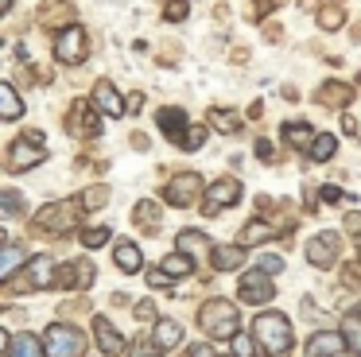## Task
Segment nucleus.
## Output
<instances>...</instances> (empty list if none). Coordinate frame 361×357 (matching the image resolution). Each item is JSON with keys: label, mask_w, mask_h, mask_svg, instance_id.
<instances>
[{"label": "nucleus", "mask_w": 361, "mask_h": 357, "mask_svg": "<svg viewBox=\"0 0 361 357\" xmlns=\"http://www.w3.org/2000/svg\"><path fill=\"white\" fill-rule=\"evenodd\" d=\"M159 268L167 272V276H190V268H195V260H190L187 253H171V256H164V264H159Z\"/></svg>", "instance_id": "33"}, {"label": "nucleus", "mask_w": 361, "mask_h": 357, "mask_svg": "<svg viewBox=\"0 0 361 357\" xmlns=\"http://www.w3.org/2000/svg\"><path fill=\"white\" fill-rule=\"evenodd\" d=\"M113 264H117L125 276H133V272L144 268V256H140V248H136L133 241H117V248H113Z\"/></svg>", "instance_id": "22"}, {"label": "nucleus", "mask_w": 361, "mask_h": 357, "mask_svg": "<svg viewBox=\"0 0 361 357\" xmlns=\"http://www.w3.org/2000/svg\"><path fill=\"white\" fill-rule=\"evenodd\" d=\"M133 147H136V152H144V147H148V136H144V132H133Z\"/></svg>", "instance_id": "53"}, {"label": "nucleus", "mask_w": 361, "mask_h": 357, "mask_svg": "<svg viewBox=\"0 0 361 357\" xmlns=\"http://www.w3.org/2000/svg\"><path fill=\"white\" fill-rule=\"evenodd\" d=\"M342 338L353 353H361V310H353V315L342 318Z\"/></svg>", "instance_id": "31"}, {"label": "nucleus", "mask_w": 361, "mask_h": 357, "mask_svg": "<svg viewBox=\"0 0 361 357\" xmlns=\"http://www.w3.org/2000/svg\"><path fill=\"white\" fill-rule=\"evenodd\" d=\"M0 206L8 210V214H20V210H24V198H20V190H0Z\"/></svg>", "instance_id": "41"}, {"label": "nucleus", "mask_w": 361, "mask_h": 357, "mask_svg": "<svg viewBox=\"0 0 361 357\" xmlns=\"http://www.w3.org/2000/svg\"><path fill=\"white\" fill-rule=\"evenodd\" d=\"M39 23H43V28H59V31H63V23H66V28H74V8L63 4V0H43Z\"/></svg>", "instance_id": "19"}, {"label": "nucleus", "mask_w": 361, "mask_h": 357, "mask_svg": "<svg viewBox=\"0 0 361 357\" xmlns=\"http://www.w3.org/2000/svg\"><path fill=\"white\" fill-rule=\"evenodd\" d=\"M78 237H82V245H86V248H97V245H105V241H109V229H105V225H86Z\"/></svg>", "instance_id": "37"}, {"label": "nucleus", "mask_w": 361, "mask_h": 357, "mask_svg": "<svg viewBox=\"0 0 361 357\" xmlns=\"http://www.w3.org/2000/svg\"><path fill=\"white\" fill-rule=\"evenodd\" d=\"M94 338H97V346H102V353L105 357H121L125 353V338H121L117 330H113V322L105 315H94Z\"/></svg>", "instance_id": "14"}, {"label": "nucleus", "mask_w": 361, "mask_h": 357, "mask_svg": "<svg viewBox=\"0 0 361 357\" xmlns=\"http://www.w3.org/2000/svg\"><path fill=\"white\" fill-rule=\"evenodd\" d=\"M202 194H206L202 190V175H195V171H183V175H175L171 183L164 186V202L167 206H179V210L195 206Z\"/></svg>", "instance_id": "7"}, {"label": "nucleus", "mask_w": 361, "mask_h": 357, "mask_svg": "<svg viewBox=\"0 0 361 357\" xmlns=\"http://www.w3.org/2000/svg\"><path fill=\"white\" fill-rule=\"evenodd\" d=\"M342 132H345V136H353V132H357V121H353L350 113H342Z\"/></svg>", "instance_id": "52"}, {"label": "nucleus", "mask_w": 361, "mask_h": 357, "mask_svg": "<svg viewBox=\"0 0 361 357\" xmlns=\"http://www.w3.org/2000/svg\"><path fill=\"white\" fill-rule=\"evenodd\" d=\"M78 206L82 202H47L43 210H35L32 233L35 237H66L78 222Z\"/></svg>", "instance_id": "2"}, {"label": "nucleus", "mask_w": 361, "mask_h": 357, "mask_svg": "<svg viewBox=\"0 0 361 357\" xmlns=\"http://www.w3.org/2000/svg\"><path fill=\"white\" fill-rule=\"evenodd\" d=\"M280 132H283V140H288L291 147H299V152H311V144L319 140V132H314L307 121H288Z\"/></svg>", "instance_id": "21"}, {"label": "nucleus", "mask_w": 361, "mask_h": 357, "mask_svg": "<svg viewBox=\"0 0 361 357\" xmlns=\"http://www.w3.org/2000/svg\"><path fill=\"white\" fill-rule=\"evenodd\" d=\"M264 39H268V43H280V39H283V28H280V23H268V28H264Z\"/></svg>", "instance_id": "50"}, {"label": "nucleus", "mask_w": 361, "mask_h": 357, "mask_svg": "<svg viewBox=\"0 0 361 357\" xmlns=\"http://www.w3.org/2000/svg\"><path fill=\"white\" fill-rule=\"evenodd\" d=\"M338 253H342V237H338L334 229L314 233V237L307 241V260H311L314 268H334Z\"/></svg>", "instance_id": "11"}, {"label": "nucleus", "mask_w": 361, "mask_h": 357, "mask_svg": "<svg viewBox=\"0 0 361 357\" xmlns=\"http://www.w3.org/2000/svg\"><path fill=\"white\" fill-rule=\"evenodd\" d=\"M190 16V4L187 0H167V8H164V20L167 23H183Z\"/></svg>", "instance_id": "38"}, {"label": "nucleus", "mask_w": 361, "mask_h": 357, "mask_svg": "<svg viewBox=\"0 0 361 357\" xmlns=\"http://www.w3.org/2000/svg\"><path fill=\"white\" fill-rule=\"evenodd\" d=\"M345 229H350L353 237H361V210H353V214H345Z\"/></svg>", "instance_id": "49"}, {"label": "nucleus", "mask_w": 361, "mask_h": 357, "mask_svg": "<svg viewBox=\"0 0 361 357\" xmlns=\"http://www.w3.org/2000/svg\"><path fill=\"white\" fill-rule=\"evenodd\" d=\"M334 147H338V140L330 136V132H319V140L311 144V163H326V159H334Z\"/></svg>", "instance_id": "32"}, {"label": "nucleus", "mask_w": 361, "mask_h": 357, "mask_svg": "<svg viewBox=\"0 0 361 357\" xmlns=\"http://www.w3.org/2000/svg\"><path fill=\"white\" fill-rule=\"evenodd\" d=\"M206 124L218 132H226V136H233V132H241V113L237 109H218L214 105L210 113H206Z\"/></svg>", "instance_id": "25"}, {"label": "nucleus", "mask_w": 361, "mask_h": 357, "mask_svg": "<svg viewBox=\"0 0 361 357\" xmlns=\"http://www.w3.org/2000/svg\"><path fill=\"white\" fill-rule=\"evenodd\" d=\"M342 23H345V0L322 4V12H319V28H322V31H338Z\"/></svg>", "instance_id": "30"}, {"label": "nucleus", "mask_w": 361, "mask_h": 357, "mask_svg": "<svg viewBox=\"0 0 361 357\" xmlns=\"http://www.w3.org/2000/svg\"><path fill=\"white\" fill-rule=\"evenodd\" d=\"M0 8H4V12H8V8H12V0H0Z\"/></svg>", "instance_id": "57"}, {"label": "nucleus", "mask_w": 361, "mask_h": 357, "mask_svg": "<svg viewBox=\"0 0 361 357\" xmlns=\"http://www.w3.org/2000/svg\"><path fill=\"white\" fill-rule=\"evenodd\" d=\"M257 338H249V334H237L233 338V357H257Z\"/></svg>", "instance_id": "40"}, {"label": "nucleus", "mask_w": 361, "mask_h": 357, "mask_svg": "<svg viewBox=\"0 0 361 357\" xmlns=\"http://www.w3.org/2000/svg\"><path fill=\"white\" fill-rule=\"evenodd\" d=\"M159 353H164V349H159L152 338H136L133 346H128V357H159Z\"/></svg>", "instance_id": "39"}, {"label": "nucleus", "mask_w": 361, "mask_h": 357, "mask_svg": "<svg viewBox=\"0 0 361 357\" xmlns=\"http://www.w3.org/2000/svg\"><path fill=\"white\" fill-rule=\"evenodd\" d=\"M319 194H322V202H330V206H338V202L345 198V190L338 183H326V186H319Z\"/></svg>", "instance_id": "43"}, {"label": "nucleus", "mask_w": 361, "mask_h": 357, "mask_svg": "<svg viewBox=\"0 0 361 357\" xmlns=\"http://www.w3.org/2000/svg\"><path fill=\"white\" fill-rule=\"evenodd\" d=\"M252 338L264 346L268 357H288L291 346H295V338H291V322L283 315H276V310L252 318Z\"/></svg>", "instance_id": "1"}, {"label": "nucleus", "mask_w": 361, "mask_h": 357, "mask_svg": "<svg viewBox=\"0 0 361 357\" xmlns=\"http://www.w3.org/2000/svg\"><path fill=\"white\" fill-rule=\"evenodd\" d=\"M24 264V248H16V245H4V256H0V276L4 279H12L16 276V268Z\"/></svg>", "instance_id": "35"}, {"label": "nucleus", "mask_w": 361, "mask_h": 357, "mask_svg": "<svg viewBox=\"0 0 361 357\" xmlns=\"http://www.w3.org/2000/svg\"><path fill=\"white\" fill-rule=\"evenodd\" d=\"M175 245H179V253H187V256H202V253H214L210 237H206L202 229H183L179 237H175Z\"/></svg>", "instance_id": "24"}, {"label": "nucleus", "mask_w": 361, "mask_h": 357, "mask_svg": "<svg viewBox=\"0 0 361 357\" xmlns=\"http://www.w3.org/2000/svg\"><path fill=\"white\" fill-rule=\"evenodd\" d=\"M276 233H280V229L268 225V222H249L241 233H237V245H241V248H257V245H264V241H272Z\"/></svg>", "instance_id": "23"}, {"label": "nucleus", "mask_w": 361, "mask_h": 357, "mask_svg": "<svg viewBox=\"0 0 361 357\" xmlns=\"http://www.w3.org/2000/svg\"><path fill=\"white\" fill-rule=\"evenodd\" d=\"M94 284V264L90 260H71L59 268V287H90Z\"/></svg>", "instance_id": "18"}, {"label": "nucleus", "mask_w": 361, "mask_h": 357, "mask_svg": "<svg viewBox=\"0 0 361 357\" xmlns=\"http://www.w3.org/2000/svg\"><path fill=\"white\" fill-rule=\"evenodd\" d=\"M140 109H144V93L133 90V93H128V101H125V113L133 116V113H140Z\"/></svg>", "instance_id": "46"}, {"label": "nucleus", "mask_w": 361, "mask_h": 357, "mask_svg": "<svg viewBox=\"0 0 361 357\" xmlns=\"http://www.w3.org/2000/svg\"><path fill=\"white\" fill-rule=\"evenodd\" d=\"M27 287H59V264L51 260L47 253L35 256V260L24 268V276H12L8 279V295L27 291Z\"/></svg>", "instance_id": "5"}, {"label": "nucleus", "mask_w": 361, "mask_h": 357, "mask_svg": "<svg viewBox=\"0 0 361 357\" xmlns=\"http://www.w3.org/2000/svg\"><path fill=\"white\" fill-rule=\"evenodd\" d=\"M257 159H264V163H272V159H276L272 140H257Z\"/></svg>", "instance_id": "47"}, {"label": "nucleus", "mask_w": 361, "mask_h": 357, "mask_svg": "<svg viewBox=\"0 0 361 357\" xmlns=\"http://www.w3.org/2000/svg\"><path fill=\"white\" fill-rule=\"evenodd\" d=\"M43 349H47V357H82L86 353V338L71 322H51L47 334H43Z\"/></svg>", "instance_id": "4"}, {"label": "nucleus", "mask_w": 361, "mask_h": 357, "mask_svg": "<svg viewBox=\"0 0 361 357\" xmlns=\"http://www.w3.org/2000/svg\"><path fill=\"white\" fill-rule=\"evenodd\" d=\"M260 272H268V276H276V272H283V256H276V253H264V256H260Z\"/></svg>", "instance_id": "44"}, {"label": "nucleus", "mask_w": 361, "mask_h": 357, "mask_svg": "<svg viewBox=\"0 0 361 357\" xmlns=\"http://www.w3.org/2000/svg\"><path fill=\"white\" fill-rule=\"evenodd\" d=\"M94 101H97V109H102L105 116H125V101H121L117 85H113L109 78H97L94 82Z\"/></svg>", "instance_id": "15"}, {"label": "nucleus", "mask_w": 361, "mask_h": 357, "mask_svg": "<svg viewBox=\"0 0 361 357\" xmlns=\"http://www.w3.org/2000/svg\"><path fill=\"white\" fill-rule=\"evenodd\" d=\"M241 202V183H237L233 175H221L210 183V190H206V202H202V214L206 217H218L221 210L237 206Z\"/></svg>", "instance_id": "8"}, {"label": "nucleus", "mask_w": 361, "mask_h": 357, "mask_svg": "<svg viewBox=\"0 0 361 357\" xmlns=\"http://www.w3.org/2000/svg\"><path fill=\"white\" fill-rule=\"evenodd\" d=\"M206 132H210V128H202V124H190V136H187V144H183V147H187V152H198V147L206 144Z\"/></svg>", "instance_id": "42"}, {"label": "nucleus", "mask_w": 361, "mask_h": 357, "mask_svg": "<svg viewBox=\"0 0 361 357\" xmlns=\"http://www.w3.org/2000/svg\"><path fill=\"white\" fill-rule=\"evenodd\" d=\"M299 4H303L307 12H322V0H299Z\"/></svg>", "instance_id": "56"}, {"label": "nucleus", "mask_w": 361, "mask_h": 357, "mask_svg": "<svg viewBox=\"0 0 361 357\" xmlns=\"http://www.w3.org/2000/svg\"><path fill=\"white\" fill-rule=\"evenodd\" d=\"M90 54V35L82 23H74V28H63L55 39V59L63 62V66H82Z\"/></svg>", "instance_id": "6"}, {"label": "nucleus", "mask_w": 361, "mask_h": 357, "mask_svg": "<svg viewBox=\"0 0 361 357\" xmlns=\"http://www.w3.org/2000/svg\"><path fill=\"white\" fill-rule=\"evenodd\" d=\"M198 326H202L210 338H237V307L229 299H210L202 303V310H198Z\"/></svg>", "instance_id": "3"}, {"label": "nucleus", "mask_w": 361, "mask_h": 357, "mask_svg": "<svg viewBox=\"0 0 361 357\" xmlns=\"http://www.w3.org/2000/svg\"><path fill=\"white\" fill-rule=\"evenodd\" d=\"M156 124H159V128H164V136L167 140H171V144H187V136H190V124H187V113H183V109H175V105H164V109H159V113H156Z\"/></svg>", "instance_id": "13"}, {"label": "nucleus", "mask_w": 361, "mask_h": 357, "mask_svg": "<svg viewBox=\"0 0 361 357\" xmlns=\"http://www.w3.org/2000/svg\"><path fill=\"white\" fill-rule=\"evenodd\" d=\"M276 295V284L268 279V272H245L241 284H237V299L249 303V307H260V303H268Z\"/></svg>", "instance_id": "10"}, {"label": "nucleus", "mask_w": 361, "mask_h": 357, "mask_svg": "<svg viewBox=\"0 0 361 357\" xmlns=\"http://www.w3.org/2000/svg\"><path fill=\"white\" fill-rule=\"evenodd\" d=\"M210 264H214V272H233V268H241V264H245L241 245H221V248H214V253H210Z\"/></svg>", "instance_id": "27"}, {"label": "nucleus", "mask_w": 361, "mask_h": 357, "mask_svg": "<svg viewBox=\"0 0 361 357\" xmlns=\"http://www.w3.org/2000/svg\"><path fill=\"white\" fill-rule=\"evenodd\" d=\"M66 132L71 136H102V116L90 97H74L71 113H66Z\"/></svg>", "instance_id": "9"}, {"label": "nucleus", "mask_w": 361, "mask_h": 357, "mask_svg": "<svg viewBox=\"0 0 361 357\" xmlns=\"http://www.w3.org/2000/svg\"><path fill=\"white\" fill-rule=\"evenodd\" d=\"M152 341H156L159 349H175L183 341V326L175 322V318H159L156 330H152Z\"/></svg>", "instance_id": "26"}, {"label": "nucleus", "mask_w": 361, "mask_h": 357, "mask_svg": "<svg viewBox=\"0 0 361 357\" xmlns=\"http://www.w3.org/2000/svg\"><path fill=\"white\" fill-rule=\"evenodd\" d=\"M314 97H319V105H326V109H345L353 101V85H345V82H322Z\"/></svg>", "instance_id": "20"}, {"label": "nucleus", "mask_w": 361, "mask_h": 357, "mask_svg": "<svg viewBox=\"0 0 361 357\" xmlns=\"http://www.w3.org/2000/svg\"><path fill=\"white\" fill-rule=\"evenodd\" d=\"M342 346H345L342 330H319L307 338V357H334Z\"/></svg>", "instance_id": "17"}, {"label": "nucleus", "mask_w": 361, "mask_h": 357, "mask_svg": "<svg viewBox=\"0 0 361 357\" xmlns=\"http://www.w3.org/2000/svg\"><path fill=\"white\" fill-rule=\"evenodd\" d=\"M24 140H32V144H39V147H43V132H39V128H27V132H24Z\"/></svg>", "instance_id": "54"}, {"label": "nucleus", "mask_w": 361, "mask_h": 357, "mask_svg": "<svg viewBox=\"0 0 361 357\" xmlns=\"http://www.w3.org/2000/svg\"><path fill=\"white\" fill-rule=\"evenodd\" d=\"M47 159V152H43L39 144H32V140H12L8 144V152H4V167L16 175V171H27V167H35V163H43Z\"/></svg>", "instance_id": "12"}, {"label": "nucleus", "mask_w": 361, "mask_h": 357, "mask_svg": "<svg viewBox=\"0 0 361 357\" xmlns=\"http://www.w3.org/2000/svg\"><path fill=\"white\" fill-rule=\"evenodd\" d=\"M78 202H82V210H102L105 202H109V186H105V183H94V186H86Z\"/></svg>", "instance_id": "34"}, {"label": "nucleus", "mask_w": 361, "mask_h": 357, "mask_svg": "<svg viewBox=\"0 0 361 357\" xmlns=\"http://www.w3.org/2000/svg\"><path fill=\"white\" fill-rule=\"evenodd\" d=\"M272 8H276V0H249V4H245V20H249V23H260L268 12H272Z\"/></svg>", "instance_id": "36"}, {"label": "nucleus", "mask_w": 361, "mask_h": 357, "mask_svg": "<svg viewBox=\"0 0 361 357\" xmlns=\"http://www.w3.org/2000/svg\"><path fill=\"white\" fill-rule=\"evenodd\" d=\"M133 222L140 225V233H148V237H156L159 233V222H164V210H159L156 198H140L133 206Z\"/></svg>", "instance_id": "16"}, {"label": "nucleus", "mask_w": 361, "mask_h": 357, "mask_svg": "<svg viewBox=\"0 0 361 357\" xmlns=\"http://www.w3.org/2000/svg\"><path fill=\"white\" fill-rule=\"evenodd\" d=\"M4 357H47V349H43V341L35 338V334H20V338H12V346L4 349Z\"/></svg>", "instance_id": "28"}, {"label": "nucleus", "mask_w": 361, "mask_h": 357, "mask_svg": "<svg viewBox=\"0 0 361 357\" xmlns=\"http://www.w3.org/2000/svg\"><path fill=\"white\" fill-rule=\"evenodd\" d=\"M280 93H283V101H299V90H295V85H283Z\"/></svg>", "instance_id": "55"}, {"label": "nucleus", "mask_w": 361, "mask_h": 357, "mask_svg": "<svg viewBox=\"0 0 361 357\" xmlns=\"http://www.w3.org/2000/svg\"><path fill=\"white\" fill-rule=\"evenodd\" d=\"M20 113H24V101H20L16 85L4 82V85H0V121H16Z\"/></svg>", "instance_id": "29"}, {"label": "nucleus", "mask_w": 361, "mask_h": 357, "mask_svg": "<svg viewBox=\"0 0 361 357\" xmlns=\"http://www.w3.org/2000/svg\"><path fill=\"white\" fill-rule=\"evenodd\" d=\"M183 357H214V349H210V346H190Z\"/></svg>", "instance_id": "51"}, {"label": "nucleus", "mask_w": 361, "mask_h": 357, "mask_svg": "<svg viewBox=\"0 0 361 357\" xmlns=\"http://www.w3.org/2000/svg\"><path fill=\"white\" fill-rule=\"evenodd\" d=\"M148 284H152V287H171V276H167L164 268H152V272H148Z\"/></svg>", "instance_id": "48"}, {"label": "nucleus", "mask_w": 361, "mask_h": 357, "mask_svg": "<svg viewBox=\"0 0 361 357\" xmlns=\"http://www.w3.org/2000/svg\"><path fill=\"white\" fill-rule=\"evenodd\" d=\"M136 318H140V322L156 318V303H152V299H140V303H136Z\"/></svg>", "instance_id": "45"}]
</instances>
